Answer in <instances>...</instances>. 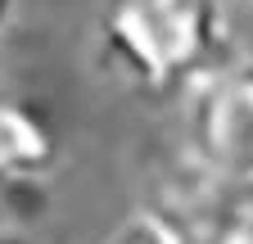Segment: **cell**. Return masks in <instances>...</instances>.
Returning a JSON list of instances; mask_svg holds the SVG:
<instances>
[{
    "mask_svg": "<svg viewBox=\"0 0 253 244\" xmlns=\"http://www.w3.org/2000/svg\"><path fill=\"white\" fill-rule=\"evenodd\" d=\"M145 208L181 244H244V240H253V186L208 172L181 145L158 167L154 199Z\"/></svg>",
    "mask_w": 253,
    "mask_h": 244,
    "instance_id": "obj_3",
    "label": "cell"
},
{
    "mask_svg": "<svg viewBox=\"0 0 253 244\" xmlns=\"http://www.w3.org/2000/svg\"><path fill=\"white\" fill-rule=\"evenodd\" d=\"M9 18H14V0H0V32H5Z\"/></svg>",
    "mask_w": 253,
    "mask_h": 244,
    "instance_id": "obj_7",
    "label": "cell"
},
{
    "mask_svg": "<svg viewBox=\"0 0 253 244\" xmlns=\"http://www.w3.org/2000/svg\"><path fill=\"white\" fill-rule=\"evenodd\" d=\"M0 244H27V240H23L14 226H5V222H0Z\"/></svg>",
    "mask_w": 253,
    "mask_h": 244,
    "instance_id": "obj_6",
    "label": "cell"
},
{
    "mask_svg": "<svg viewBox=\"0 0 253 244\" xmlns=\"http://www.w3.org/2000/svg\"><path fill=\"white\" fill-rule=\"evenodd\" d=\"M181 149L208 172L253 186V59L231 54L181 95Z\"/></svg>",
    "mask_w": 253,
    "mask_h": 244,
    "instance_id": "obj_2",
    "label": "cell"
},
{
    "mask_svg": "<svg viewBox=\"0 0 253 244\" xmlns=\"http://www.w3.org/2000/svg\"><path fill=\"white\" fill-rule=\"evenodd\" d=\"M104 244H181V240H176L163 222H158L149 208H140V212H131V217H126Z\"/></svg>",
    "mask_w": 253,
    "mask_h": 244,
    "instance_id": "obj_5",
    "label": "cell"
},
{
    "mask_svg": "<svg viewBox=\"0 0 253 244\" xmlns=\"http://www.w3.org/2000/svg\"><path fill=\"white\" fill-rule=\"evenodd\" d=\"M59 167V131L50 113L27 100L0 90V195L41 190Z\"/></svg>",
    "mask_w": 253,
    "mask_h": 244,
    "instance_id": "obj_4",
    "label": "cell"
},
{
    "mask_svg": "<svg viewBox=\"0 0 253 244\" xmlns=\"http://www.w3.org/2000/svg\"><path fill=\"white\" fill-rule=\"evenodd\" d=\"M235 54L226 0H100L95 59L140 100H181Z\"/></svg>",
    "mask_w": 253,
    "mask_h": 244,
    "instance_id": "obj_1",
    "label": "cell"
},
{
    "mask_svg": "<svg viewBox=\"0 0 253 244\" xmlns=\"http://www.w3.org/2000/svg\"><path fill=\"white\" fill-rule=\"evenodd\" d=\"M244 244H253V240H244Z\"/></svg>",
    "mask_w": 253,
    "mask_h": 244,
    "instance_id": "obj_8",
    "label": "cell"
}]
</instances>
